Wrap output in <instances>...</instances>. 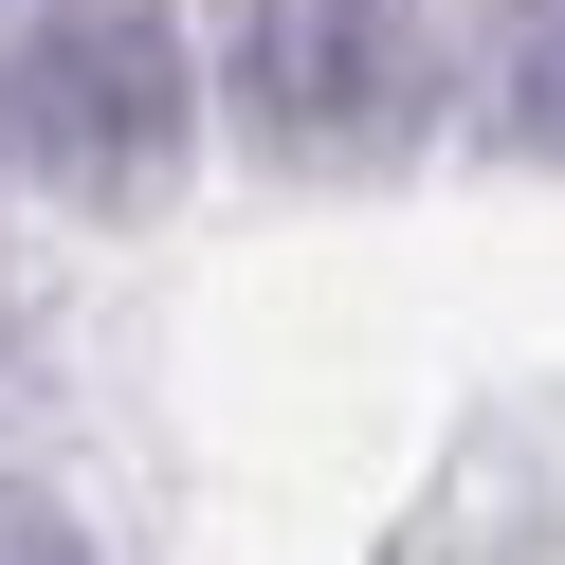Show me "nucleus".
<instances>
[{
    "instance_id": "4",
    "label": "nucleus",
    "mask_w": 565,
    "mask_h": 565,
    "mask_svg": "<svg viewBox=\"0 0 565 565\" xmlns=\"http://www.w3.org/2000/svg\"><path fill=\"white\" fill-rule=\"evenodd\" d=\"M0 565H92V529L55 511V492H19V475H0Z\"/></svg>"
},
{
    "instance_id": "1",
    "label": "nucleus",
    "mask_w": 565,
    "mask_h": 565,
    "mask_svg": "<svg viewBox=\"0 0 565 565\" xmlns=\"http://www.w3.org/2000/svg\"><path fill=\"white\" fill-rule=\"evenodd\" d=\"M237 110L292 164H383L438 110V38L402 0H237Z\"/></svg>"
},
{
    "instance_id": "2",
    "label": "nucleus",
    "mask_w": 565,
    "mask_h": 565,
    "mask_svg": "<svg viewBox=\"0 0 565 565\" xmlns=\"http://www.w3.org/2000/svg\"><path fill=\"white\" fill-rule=\"evenodd\" d=\"M19 128L74 201H147L164 147H183V38H164V0H55L38 38H19Z\"/></svg>"
},
{
    "instance_id": "3",
    "label": "nucleus",
    "mask_w": 565,
    "mask_h": 565,
    "mask_svg": "<svg viewBox=\"0 0 565 565\" xmlns=\"http://www.w3.org/2000/svg\"><path fill=\"white\" fill-rule=\"evenodd\" d=\"M492 128H511V147H565V0L511 19V55H492Z\"/></svg>"
}]
</instances>
